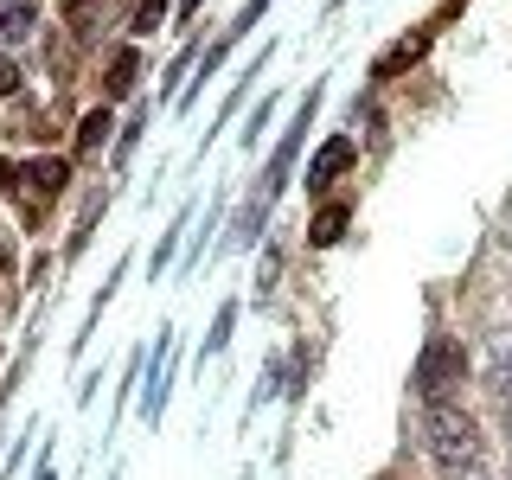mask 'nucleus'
<instances>
[{
	"instance_id": "0eeeda50",
	"label": "nucleus",
	"mask_w": 512,
	"mask_h": 480,
	"mask_svg": "<svg viewBox=\"0 0 512 480\" xmlns=\"http://www.w3.org/2000/svg\"><path fill=\"white\" fill-rule=\"evenodd\" d=\"M135 71H141V64H135V52H116V58H109V96H128V90H135Z\"/></svg>"
},
{
	"instance_id": "ddd939ff",
	"label": "nucleus",
	"mask_w": 512,
	"mask_h": 480,
	"mask_svg": "<svg viewBox=\"0 0 512 480\" xmlns=\"http://www.w3.org/2000/svg\"><path fill=\"white\" fill-rule=\"evenodd\" d=\"M32 20H39L32 7H13V13H7V39H26V32H32Z\"/></svg>"
},
{
	"instance_id": "423d86ee",
	"label": "nucleus",
	"mask_w": 512,
	"mask_h": 480,
	"mask_svg": "<svg viewBox=\"0 0 512 480\" xmlns=\"http://www.w3.org/2000/svg\"><path fill=\"white\" fill-rule=\"evenodd\" d=\"M167 359H173V333H160L154 340V378H148V397H141L148 423H160V410H167Z\"/></svg>"
},
{
	"instance_id": "2eb2a0df",
	"label": "nucleus",
	"mask_w": 512,
	"mask_h": 480,
	"mask_svg": "<svg viewBox=\"0 0 512 480\" xmlns=\"http://www.w3.org/2000/svg\"><path fill=\"white\" fill-rule=\"evenodd\" d=\"M493 365H500V372H512V333H500V340H493Z\"/></svg>"
},
{
	"instance_id": "a211bd4d",
	"label": "nucleus",
	"mask_w": 512,
	"mask_h": 480,
	"mask_svg": "<svg viewBox=\"0 0 512 480\" xmlns=\"http://www.w3.org/2000/svg\"><path fill=\"white\" fill-rule=\"evenodd\" d=\"M327 7H340V0H327Z\"/></svg>"
},
{
	"instance_id": "39448f33",
	"label": "nucleus",
	"mask_w": 512,
	"mask_h": 480,
	"mask_svg": "<svg viewBox=\"0 0 512 480\" xmlns=\"http://www.w3.org/2000/svg\"><path fill=\"white\" fill-rule=\"evenodd\" d=\"M346 167H352V141H346V135H333L327 148L314 154V167H308V192H327V186L340 180Z\"/></svg>"
},
{
	"instance_id": "9d476101",
	"label": "nucleus",
	"mask_w": 512,
	"mask_h": 480,
	"mask_svg": "<svg viewBox=\"0 0 512 480\" xmlns=\"http://www.w3.org/2000/svg\"><path fill=\"white\" fill-rule=\"evenodd\" d=\"M160 20H167V0H141V7H135V20H128V26H135V32H154Z\"/></svg>"
},
{
	"instance_id": "20e7f679",
	"label": "nucleus",
	"mask_w": 512,
	"mask_h": 480,
	"mask_svg": "<svg viewBox=\"0 0 512 480\" xmlns=\"http://www.w3.org/2000/svg\"><path fill=\"white\" fill-rule=\"evenodd\" d=\"M314 103H320V84L308 90V103H301V116H295V128L282 135V148H276V160H269V180H263V205L276 199V186L295 173V154H301V135H308V122H314Z\"/></svg>"
},
{
	"instance_id": "7ed1b4c3",
	"label": "nucleus",
	"mask_w": 512,
	"mask_h": 480,
	"mask_svg": "<svg viewBox=\"0 0 512 480\" xmlns=\"http://www.w3.org/2000/svg\"><path fill=\"white\" fill-rule=\"evenodd\" d=\"M410 378H416V391H423L429 404H436V397H448L461 378H468V352H461V340L436 333V340L416 352V372H410Z\"/></svg>"
},
{
	"instance_id": "dca6fc26",
	"label": "nucleus",
	"mask_w": 512,
	"mask_h": 480,
	"mask_svg": "<svg viewBox=\"0 0 512 480\" xmlns=\"http://www.w3.org/2000/svg\"><path fill=\"white\" fill-rule=\"evenodd\" d=\"M269 7V0H244V20H256V13H263Z\"/></svg>"
},
{
	"instance_id": "f257e3e1",
	"label": "nucleus",
	"mask_w": 512,
	"mask_h": 480,
	"mask_svg": "<svg viewBox=\"0 0 512 480\" xmlns=\"http://www.w3.org/2000/svg\"><path fill=\"white\" fill-rule=\"evenodd\" d=\"M423 442H429V455H436V468H448V474H468L474 461H480L474 416L461 410V404H448V397H436V404L423 410Z\"/></svg>"
},
{
	"instance_id": "6e6552de",
	"label": "nucleus",
	"mask_w": 512,
	"mask_h": 480,
	"mask_svg": "<svg viewBox=\"0 0 512 480\" xmlns=\"http://www.w3.org/2000/svg\"><path fill=\"white\" fill-rule=\"evenodd\" d=\"M180 231H186V212H180V218H173V224H167V231H160V250H154V276H160V269H167V263H173V244H180Z\"/></svg>"
},
{
	"instance_id": "4468645a",
	"label": "nucleus",
	"mask_w": 512,
	"mask_h": 480,
	"mask_svg": "<svg viewBox=\"0 0 512 480\" xmlns=\"http://www.w3.org/2000/svg\"><path fill=\"white\" fill-rule=\"evenodd\" d=\"M13 90H20V64L0 58V96H13Z\"/></svg>"
},
{
	"instance_id": "9b49d317",
	"label": "nucleus",
	"mask_w": 512,
	"mask_h": 480,
	"mask_svg": "<svg viewBox=\"0 0 512 480\" xmlns=\"http://www.w3.org/2000/svg\"><path fill=\"white\" fill-rule=\"evenodd\" d=\"M103 135H109V109H90V116H84V128H77V141H84V148H96Z\"/></svg>"
},
{
	"instance_id": "1a4fd4ad",
	"label": "nucleus",
	"mask_w": 512,
	"mask_h": 480,
	"mask_svg": "<svg viewBox=\"0 0 512 480\" xmlns=\"http://www.w3.org/2000/svg\"><path fill=\"white\" fill-rule=\"evenodd\" d=\"M231 327H237V301H224V308H218V327H212V340H205V352H224Z\"/></svg>"
},
{
	"instance_id": "f03ea898",
	"label": "nucleus",
	"mask_w": 512,
	"mask_h": 480,
	"mask_svg": "<svg viewBox=\"0 0 512 480\" xmlns=\"http://www.w3.org/2000/svg\"><path fill=\"white\" fill-rule=\"evenodd\" d=\"M64 160H26V167H0V199H13L26 218H39L45 205L64 192Z\"/></svg>"
},
{
	"instance_id": "f3484780",
	"label": "nucleus",
	"mask_w": 512,
	"mask_h": 480,
	"mask_svg": "<svg viewBox=\"0 0 512 480\" xmlns=\"http://www.w3.org/2000/svg\"><path fill=\"white\" fill-rule=\"evenodd\" d=\"M506 423H512V391H506Z\"/></svg>"
},
{
	"instance_id": "f8f14e48",
	"label": "nucleus",
	"mask_w": 512,
	"mask_h": 480,
	"mask_svg": "<svg viewBox=\"0 0 512 480\" xmlns=\"http://www.w3.org/2000/svg\"><path fill=\"white\" fill-rule=\"evenodd\" d=\"M340 224H346L340 205H333V212H320V224H314V244H333V237H340Z\"/></svg>"
}]
</instances>
